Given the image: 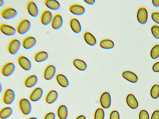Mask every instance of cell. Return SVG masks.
<instances>
[{
	"mask_svg": "<svg viewBox=\"0 0 159 119\" xmlns=\"http://www.w3.org/2000/svg\"><path fill=\"white\" fill-rule=\"evenodd\" d=\"M18 106L21 112L24 115H28L31 111V104L30 101L26 99H20L18 101Z\"/></svg>",
	"mask_w": 159,
	"mask_h": 119,
	"instance_id": "1",
	"label": "cell"
},
{
	"mask_svg": "<svg viewBox=\"0 0 159 119\" xmlns=\"http://www.w3.org/2000/svg\"><path fill=\"white\" fill-rule=\"evenodd\" d=\"M30 26V22L26 19H23L17 25L16 30L20 34L23 35L28 31Z\"/></svg>",
	"mask_w": 159,
	"mask_h": 119,
	"instance_id": "2",
	"label": "cell"
},
{
	"mask_svg": "<svg viewBox=\"0 0 159 119\" xmlns=\"http://www.w3.org/2000/svg\"><path fill=\"white\" fill-rule=\"evenodd\" d=\"M15 97V93L13 90L10 89H6L3 93L2 101L6 104H10L14 101Z\"/></svg>",
	"mask_w": 159,
	"mask_h": 119,
	"instance_id": "3",
	"label": "cell"
},
{
	"mask_svg": "<svg viewBox=\"0 0 159 119\" xmlns=\"http://www.w3.org/2000/svg\"><path fill=\"white\" fill-rule=\"evenodd\" d=\"M17 14V12L13 7H5L1 10V16L4 18L9 20L15 17Z\"/></svg>",
	"mask_w": 159,
	"mask_h": 119,
	"instance_id": "4",
	"label": "cell"
},
{
	"mask_svg": "<svg viewBox=\"0 0 159 119\" xmlns=\"http://www.w3.org/2000/svg\"><path fill=\"white\" fill-rule=\"evenodd\" d=\"M21 44L17 39L13 38L9 42L7 46L8 51L12 55L16 54L20 48Z\"/></svg>",
	"mask_w": 159,
	"mask_h": 119,
	"instance_id": "5",
	"label": "cell"
},
{
	"mask_svg": "<svg viewBox=\"0 0 159 119\" xmlns=\"http://www.w3.org/2000/svg\"><path fill=\"white\" fill-rule=\"evenodd\" d=\"M15 69V66L14 64L11 62H7L2 67L1 73L4 76L8 77L13 73Z\"/></svg>",
	"mask_w": 159,
	"mask_h": 119,
	"instance_id": "6",
	"label": "cell"
},
{
	"mask_svg": "<svg viewBox=\"0 0 159 119\" xmlns=\"http://www.w3.org/2000/svg\"><path fill=\"white\" fill-rule=\"evenodd\" d=\"M17 61L19 65L23 69L30 70L32 67L30 61L25 57L20 55L18 57Z\"/></svg>",
	"mask_w": 159,
	"mask_h": 119,
	"instance_id": "7",
	"label": "cell"
},
{
	"mask_svg": "<svg viewBox=\"0 0 159 119\" xmlns=\"http://www.w3.org/2000/svg\"><path fill=\"white\" fill-rule=\"evenodd\" d=\"M52 18V15L51 12L48 10L45 9L43 10L41 13L40 20L43 24L46 25L51 23Z\"/></svg>",
	"mask_w": 159,
	"mask_h": 119,
	"instance_id": "8",
	"label": "cell"
},
{
	"mask_svg": "<svg viewBox=\"0 0 159 119\" xmlns=\"http://www.w3.org/2000/svg\"><path fill=\"white\" fill-rule=\"evenodd\" d=\"M36 43V39L31 36L25 37L22 40L21 45L26 49H29L33 47Z\"/></svg>",
	"mask_w": 159,
	"mask_h": 119,
	"instance_id": "9",
	"label": "cell"
},
{
	"mask_svg": "<svg viewBox=\"0 0 159 119\" xmlns=\"http://www.w3.org/2000/svg\"><path fill=\"white\" fill-rule=\"evenodd\" d=\"M137 18L138 22L142 24H144L147 22L148 14L147 10L145 8L141 7L138 9Z\"/></svg>",
	"mask_w": 159,
	"mask_h": 119,
	"instance_id": "10",
	"label": "cell"
},
{
	"mask_svg": "<svg viewBox=\"0 0 159 119\" xmlns=\"http://www.w3.org/2000/svg\"><path fill=\"white\" fill-rule=\"evenodd\" d=\"M56 72V68L54 66L51 64L47 65L45 68L43 77L46 80H50L54 77Z\"/></svg>",
	"mask_w": 159,
	"mask_h": 119,
	"instance_id": "11",
	"label": "cell"
},
{
	"mask_svg": "<svg viewBox=\"0 0 159 119\" xmlns=\"http://www.w3.org/2000/svg\"><path fill=\"white\" fill-rule=\"evenodd\" d=\"M26 8L28 12L34 17H36L39 14V11L37 6L32 1H29L27 2Z\"/></svg>",
	"mask_w": 159,
	"mask_h": 119,
	"instance_id": "12",
	"label": "cell"
},
{
	"mask_svg": "<svg viewBox=\"0 0 159 119\" xmlns=\"http://www.w3.org/2000/svg\"><path fill=\"white\" fill-rule=\"evenodd\" d=\"M100 103L102 106L104 108H108L111 104V97L108 92L103 93L100 98Z\"/></svg>",
	"mask_w": 159,
	"mask_h": 119,
	"instance_id": "13",
	"label": "cell"
},
{
	"mask_svg": "<svg viewBox=\"0 0 159 119\" xmlns=\"http://www.w3.org/2000/svg\"><path fill=\"white\" fill-rule=\"evenodd\" d=\"M43 93L42 89L40 87L34 88L30 93L29 98L31 101L36 102L41 98Z\"/></svg>",
	"mask_w": 159,
	"mask_h": 119,
	"instance_id": "14",
	"label": "cell"
},
{
	"mask_svg": "<svg viewBox=\"0 0 159 119\" xmlns=\"http://www.w3.org/2000/svg\"><path fill=\"white\" fill-rule=\"evenodd\" d=\"M63 23V19L61 16L58 14H55L53 16L51 25L54 29H58L61 27Z\"/></svg>",
	"mask_w": 159,
	"mask_h": 119,
	"instance_id": "15",
	"label": "cell"
},
{
	"mask_svg": "<svg viewBox=\"0 0 159 119\" xmlns=\"http://www.w3.org/2000/svg\"><path fill=\"white\" fill-rule=\"evenodd\" d=\"M0 31L4 34L11 36L15 35L16 33V30L11 26L5 24H0Z\"/></svg>",
	"mask_w": 159,
	"mask_h": 119,
	"instance_id": "16",
	"label": "cell"
},
{
	"mask_svg": "<svg viewBox=\"0 0 159 119\" xmlns=\"http://www.w3.org/2000/svg\"><path fill=\"white\" fill-rule=\"evenodd\" d=\"M69 9L72 14L76 15H81L84 13L85 9L82 5L78 4H72L69 6Z\"/></svg>",
	"mask_w": 159,
	"mask_h": 119,
	"instance_id": "17",
	"label": "cell"
},
{
	"mask_svg": "<svg viewBox=\"0 0 159 119\" xmlns=\"http://www.w3.org/2000/svg\"><path fill=\"white\" fill-rule=\"evenodd\" d=\"M38 79L34 75L32 74L28 76L24 81V85L28 88H32L38 82Z\"/></svg>",
	"mask_w": 159,
	"mask_h": 119,
	"instance_id": "18",
	"label": "cell"
},
{
	"mask_svg": "<svg viewBox=\"0 0 159 119\" xmlns=\"http://www.w3.org/2000/svg\"><path fill=\"white\" fill-rule=\"evenodd\" d=\"M126 102L128 106L133 109L136 108L138 106V102L132 94H129L126 98Z\"/></svg>",
	"mask_w": 159,
	"mask_h": 119,
	"instance_id": "19",
	"label": "cell"
},
{
	"mask_svg": "<svg viewBox=\"0 0 159 119\" xmlns=\"http://www.w3.org/2000/svg\"><path fill=\"white\" fill-rule=\"evenodd\" d=\"M58 94L57 92L54 90H52L48 92L47 94L45 101L48 104H52L54 103L57 99Z\"/></svg>",
	"mask_w": 159,
	"mask_h": 119,
	"instance_id": "20",
	"label": "cell"
},
{
	"mask_svg": "<svg viewBox=\"0 0 159 119\" xmlns=\"http://www.w3.org/2000/svg\"><path fill=\"white\" fill-rule=\"evenodd\" d=\"M122 76L126 80L132 83H135L138 80L137 76L131 71H124L122 74Z\"/></svg>",
	"mask_w": 159,
	"mask_h": 119,
	"instance_id": "21",
	"label": "cell"
},
{
	"mask_svg": "<svg viewBox=\"0 0 159 119\" xmlns=\"http://www.w3.org/2000/svg\"><path fill=\"white\" fill-rule=\"evenodd\" d=\"M48 57L47 52L43 51L37 52L34 56V60L38 62H41L47 60Z\"/></svg>",
	"mask_w": 159,
	"mask_h": 119,
	"instance_id": "22",
	"label": "cell"
},
{
	"mask_svg": "<svg viewBox=\"0 0 159 119\" xmlns=\"http://www.w3.org/2000/svg\"><path fill=\"white\" fill-rule=\"evenodd\" d=\"M70 25L71 29L75 33H79L81 32V25L79 21L76 18H73L70 19Z\"/></svg>",
	"mask_w": 159,
	"mask_h": 119,
	"instance_id": "23",
	"label": "cell"
},
{
	"mask_svg": "<svg viewBox=\"0 0 159 119\" xmlns=\"http://www.w3.org/2000/svg\"><path fill=\"white\" fill-rule=\"evenodd\" d=\"M57 114L60 119H66L68 114L66 107L63 105L59 106L57 110Z\"/></svg>",
	"mask_w": 159,
	"mask_h": 119,
	"instance_id": "24",
	"label": "cell"
},
{
	"mask_svg": "<svg viewBox=\"0 0 159 119\" xmlns=\"http://www.w3.org/2000/svg\"><path fill=\"white\" fill-rule=\"evenodd\" d=\"M56 79L58 84L61 87H66L68 86V80L66 77L63 74H57L56 76Z\"/></svg>",
	"mask_w": 159,
	"mask_h": 119,
	"instance_id": "25",
	"label": "cell"
},
{
	"mask_svg": "<svg viewBox=\"0 0 159 119\" xmlns=\"http://www.w3.org/2000/svg\"><path fill=\"white\" fill-rule=\"evenodd\" d=\"M84 38L86 42L90 46H93L96 44L97 41L95 38L89 32L86 31L84 33Z\"/></svg>",
	"mask_w": 159,
	"mask_h": 119,
	"instance_id": "26",
	"label": "cell"
},
{
	"mask_svg": "<svg viewBox=\"0 0 159 119\" xmlns=\"http://www.w3.org/2000/svg\"><path fill=\"white\" fill-rule=\"evenodd\" d=\"M44 3L48 8L53 10H58L60 7L59 2L55 0H45Z\"/></svg>",
	"mask_w": 159,
	"mask_h": 119,
	"instance_id": "27",
	"label": "cell"
},
{
	"mask_svg": "<svg viewBox=\"0 0 159 119\" xmlns=\"http://www.w3.org/2000/svg\"><path fill=\"white\" fill-rule=\"evenodd\" d=\"M13 112L12 109L9 107H4L2 108L0 112V117L5 119L10 117Z\"/></svg>",
	"mask_w": 159,
	"mask_h": 119,
	"instance_id": "28",
	"label": "cell"
},
{
	"mask_svg": "<svg viewBox=\"0 0 159 119\" xmlns=\"http://www.w3.org/2000/svg\"><path fill=\"white\" fill-rule=\"evenodd\" d=\"M73 64L77 69L81 71H84L87 68L86 63L84 61L79 59H75L73 61Z\"/></svg>",
	"mask_w": 159,
	"mask_h": 119,
	"instance_id": "29",
	"label": "cell"
},
{
	"mask_svg": "<svg viewBox=\"0 0 159 119\" xmlns=\"http://www.w3.org/2000/svg\"><path fill=\"white\" fill-rule=\"evenodd\" d=\"M100 46L105 49H111L114 46V42L111 39H106L102 40L100 42Z\"/></svg>",
	"mask_w": 159,
	"mask_h": 119,
	"instance_id": "30",
	"label": "cell"
},
{
	"mask_svg": "<svg viewBox=\"0 0 159 119\" xmlns=\"http://www.w3.org/2000/svg\"><path fill=\"white\" fill-rule=\"evenodd\" d=\"M150 95L152 98L156 99L159 96V85L158 84L154 85L150 90Z\"/></svg>",
	"mask_w": 159,
	"mask_h": 119,
	"instance_id": "31",
	"label": "cell"
},
{
	"mask_svg": "<svg viewBox=\"0 0 159 119\" xmlns=\"http://www.w3.org/2000/svg\"><path fill=\"white\" fill-rule=\"evenodd\" d=\"M150 55L153 59H156L159 57V44L153 47L150 51Z\"/></svg>",
	"mask_w": 159,
	"mask_h": 119,
	"instance_id": "32",
	"label": "cell"
},
{
	"mask_svg": "<svg viewBox=\"0 0 159 119\" xmlns=\"http://www.w3.org/2000/svg\"><path fill=\"white\" fill-rule=\"evenodd\" d=\"M105 113L103 110L99 108L96 110L94 116V119H104Z\"/></svg>",
	"mask_w": 159,
	"mask_h": 119,
	"instance_id": "33",
	"label": "cell"
},
{
	"mask_svg": "<svg viewBox=\"0 0 159 119\" xmlns=\"http://www.w3.org/2000/svg\"><path fill=\"white\" fill-rule=\"evenodd\" d=\"M152 33L157 39H159V27L157 25L152 26L151 28Z\"/></svg>",
	"mask_w": 159,
	"mask_h": 119,
	"instance_id": "34",
	"label": "cell"
},
{
	"mask_svg": "<svg viewBox=\"0 0 159 119\" xmlns=\"http://www.w3.org/2000/svg\"><path fill=\"white\" fill-rule=\"evenodd\" d=\"M139 119H149V115L145 110H141L139 112Z\"/></svg>",
	"mask_w": 159,
	"mask_h": 119,
	"instance_id": "35",
	"label": "cell"
},
{
	"mask_svg": "<svg viewBox=\"0 0 159 119\" xmlns=\"http://www.w3.org/2000/svg\"><path fill=\"white\" fill-rule=\"evenodd\" d=\"M151 17L152 20L156 23L159 24V12H154L152 13Z\"/></svg>",
	"mask_w": 159,
	"mask_h": 119,
	"instance_id": "36",
	"label": "cell"
},
{
	"mask_svg": "<svg viewBox=\"0 0 159 119\" xmlns=\"http://www.w3.org/2000/svg\"><path fill=\"white\" fill-rule=\"evenodd\" d=\"M110 119H120L118 112L116 110L112 111L110 113Z\"/></svg>",
	"mask_w": 159,
	"mask_h": 119,
	"instance_id": "37",
	"label": "cell"
},
{
	"mask_svg": "<svg viewBox=\"0 0 159 119\" xmlns=\"http://www.w3.org/2000/svg\"><path fill=\"white\" fill-rule=\"evenodd\" d=\"M55 114L52 112H49L45 116L43 119H55Z\"/></svg>",
	"mask_w": 159,
	"mask_h": 119,
	"instance_id": "38",
	"label": "cell"
},
{
	"mask_svg": "<svg viewBox=\"0 0 159 119\" xmlns=\"http://www.w3.org/2000/svg\"><path fill=\"white\" fill-rule=\"evenodd\" d=\"M151 119H159V111H155L152 115Z\"/></svg>",
	"mask_w": 159,
	"mask_h": 119,
	"instance_id": "39",
	"label": "cell"
},
{
	"mask_svg": "<svg viewBox=\"0 0 159 119\" xmlns=\"http://www.w3.org/2000/svg\"><path fill=\"white\" fill-rule=\"evenodd\" d=\"M152 69L155 72H159V61L153 64Z\"/></svg>",
	"mask_w": 159,
	"mask_h": 119,
	"instance_id": "40",
	"label": "cell"
},
{
	"mask_svg": "<svg viewBox=\"0 0 159 119\" xmlns=\"http://www.w3.org/2000/svg\"><path fill=\"white\" fill-rule=\"evenodd\" d=\"M152 2L154 6L156 7L159 6V0H152Z\"/></svg>",
	"mask_w": 159,
	"mask_h": 119,
	"instance_id": "41",
	"label": "cell"
},
{
	"mask_svg": "<svg viewBox=\"0 0 159 119\" xmlns=\"http://www.w3.org/2000/svg\"><path fill=\"white\" fill-rule=\"evenodd\" d=\"M84 1L88 4L91 5L93 4L95 2V0H84Z\"/></svg>",
	"mask_w": 159,
	"mask_h": 119,
	"instance_id": "42",
	"label": "cell"
},
{
	"mask_svg": "<svg viewBox=\"0 0 159 119\" xmlns=\"http://www.w3.org/2000/svg\"><path fill=\"white\" fill-rule=\"evenodd\" d=\"M76 119H86V118L85 116L81 115L78 117Z\"/></svg>",
	"mask_w": 159,
	"mask_h": 119,
	"instance_id": "43",
	"label": "cell"
},
{
	"mask_svg": "<svg viewBox=\"0 0 159 119\" xmlns=\"http://www.w3.org/2000/svg\"><path fill=\"white\" fill-rule=\"evenodd\" d=\"M4 2L3 0H0V6L1 7L4 4Z\"/></svg>",
	"mask_w": 159,
	"mask_h": 119,
	"instance_id": "44",
	"label": "cell"
},
{
	"mask_svg": "<svg viewBox=\"0 0 159 119\" xmlns=\"http://www.w3.org/2000/svg\"><path fill=\"white\" fill-rule=\"evenodd\" d=\"M27 119H38L35 117H31L28 118Z\"/></svg>",
	"mask_w": 159,
	"mask_h": 119,
	"instance_id": "45",
	"label": "cell"
}]
</instances>
